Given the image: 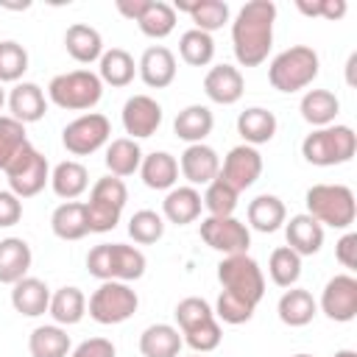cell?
<instances>
[{
	"label": "cell",
	"instance_id": "cell-1",
	"mask_svg": "<svg viewBox=\"0 0 357 357\" xmlns=\"http://www.w3.org/2000/svg\"><path fill=\"white\" fill-rule=\"evenodd\" d=\"M273 22H276L273 0H251L237 11L231 22V45L243 67H257L268 59L273 47Z\"/></svg>",
	"mask_w": 357,
	"mask_h": 357
},
{
	"label": "cell",
	"instance_id": "cell-2",
	"mask_svg": "<svg viewBox=\"0 0 357 357\" xmlns=\"http://www.w3.org/2000/svg\"><path fill=\"white\" fill-rule=\"evenodd\" d=\"M86 271L100 282H134L145 273V254L126 243H100L86 254Z\"/></svg>",
	"mask_w": 357,
	"mask_h": 357
},
{
	"label": "cell",
	"instance_id": "cell-3",
	"mask_svg": "<svg viewBox=\"0 0 357 357\" xmlns=\"http://www.w3.org/2000/svg\"><path fill=\"white\" fill-rule=\"evenodd\" d=\"M304 201H307V215L315 218L321 226L349 229L357 218V201L351 187L346 184H312Z\"/></svg>",
	"mask_w": 357,
	"mask_h": 357
},
{
	"label": "cell",
	"instance_id": "cell-4",
	"mask_svg": "<svg viewBox=\"0 0 357 357\" xmlns=\"http://www.w3.org/2000/svg\"><path fill=\"white\" fill-rule=\"evenodd\" d=\"M354 151H357V134L351 131V126H335V123L315 128L301 142V156L315 167L346 165L351 162Z\"/></svg>",
	"mask_w": 357,
	"mask_h": 357
},
{
	"label": "cell",
	"instance_id": "cell-5",
	"mask_svg": "<svg viewBox=\"0 0 357 357\" xmlns=\"http://www.w3.org/2000/svg\"><path fill=\"white\" fill-rule=\"evenodd\" d=\"M318 67H321V61H318V53L312 47L293 45L271 61L268 81L279 92H298L318 78Z\"/></svg>",
	"mask_w": 357,
	"mask_h": 357
},
{
	"label": "cell",
	"instance_id": "cell-6",
	"mask_svg": "<svg viewBox=\"0 0 357 357\" xmlns=\"http://www.w3.org/2000/svg\"><path fill=\"white\" fill-rule=\"evenodd\" d=\"M47 98L67 112H86L92 106H98V100L103 98V81L98 78V73L92 70H73V73H61L53 75L47 84Z\"/></svg>",
	"mask_w": 357,
	"mask_h": 357
},
{
	"label": "cell",
	"instance_id": "cell-7",
	"mask_svg": "<svg viewBox=\"0 0 357 357\" xmlns=\"http://www.w3.org/2000/svg\"><path fill=\"white\" fill-rule=\"evenodd\" d=\"M218 282L223 287V293L251 304L257 310V304L265 296V276L262 268L257 265V259H251L248 254H231L223 257L218 262Z\"/></svg>",
	"mask_w": 357,
	"mask_h": 357
},
{
	"label": "cell",
	"instance_id": "cell-8",
	"mask_svg": "<svg viewBox=\"0 0 357 357\" xmlns=\"http://www.w3.org/2000/svg\"><path fill=\"white\" fill-rule=\"evenodd\" d=\"M128 201V190L123 184V178L117 176H103L95 181L86 206V220H89V231H112L120 223V215L126 209Z\"/></svg>",
	"mask_w": 357,
	"mask_h": 357
},
{
	"label": "cell",
	"instance_id": "cell-9",
	"mask_svg": "<svg viewBox=\"0 0 357 357\" xmlns=\"http://www.w3.org/2000/svg\"><path fill=\"white\" fill-rule=\"evenodd\" d=\"M6 178H8V190L22 201V198H33L36 192L45 190V184L50 181V167L47 159L28 142L20 148V153L6 165Z\"/></svg>",
	"mask_w": 357,
	"mask_h": 357
},
{
	"label": "cell",
	"instance_id": "cell-10",
	"mask_svg": "<svg viewBox=\"0 0 357 357\" xmlns=\"http://www.w3.org/2000/svg\"><path fill=\"white\" fill-rule=\"evenodd\" d=\"M86 307H89L92 321H98L103 326H114V324L128 321L137 312L139 298L126 282H100V287L89 296Z\"/></svg>",
	"mask_w": 357,
	"mask_h": 357
},
{
	"label": "cell",
	"instance_id": "cell-11",
	"mask_svg": "<svg viewBox=\"0 0 357 357\" xmlns=\"http://www.w3.org/2000/svg\"><path fill=\"white\" fill-rule=\"evenodd\" d=\"M109 137H112V123L100 112L81 114L73 123H67L61 131V142L73 156H89L100 151L109 142Z\"/></svg>",
	"mask_w": 357,
	"mask_h": 357
},
{
	"label": "cell",
	"instance_id": "cell-12",
	"mask_svg": "<svg viewBox=\"0 0 357 357\" xmlns=\"http://www.w3.org/2000/svg\"><path fill=\"white\" fill-rule=\"evenodd\" d=\"M201 240L212 251H220L223 257H231V254H248L251 231L234 215L231 218H212L209 215V218L201 220Z\"/></svg>",
	"mask_w": 357,
	"mask_h": 357
},
{
	"label": "cell",
	"instance_id": "cell-13",
	"mask_svg": "<svg viewBox=\"0 0 357 357\" xmlns=\"http://www.w3.org/2000/svg\"><path fill=\"white\" fill-rule=\"evenodd\" d=\"M231 190H237V192H243V190H248L259 176H262V156H259V151L257 148H251V145H234L229 153H226V159H223V165H220V173H218Z\"/></svg>",
	"mask_w": 357,
	"mask_h": 357
},
{
	"label": "cell",
	"instance_id": "cell-14",
	"mask_svg": "<svg viewBox=\"0 0 357 357\" xmlns=\"http://www.w3.org/2000/svg\"><path fill=\"white\" fill-rule=\"evenodd\" d=\"M321 312L337 324L354 321L357 315V279L351 273H337L326 282L321 293Z\"/></svg>",
	"mask_w": 357,
	"mask_h": 357
},
{
	"label": "cell",
	"instance_id": "cell-15",
	"mask_svg": "<svg viewBox=\"0 0 357 357\" xmlns=\"http://www.w3.org/2000/svg\"><path fill=\"white\" fill-rule=\"evenodd\" d=\"M162 126V106L151 95H131L123 103V128L131 134V139L153 137Z\"/></svg>",
	"mask_w": 357,
	"mask_h": 357
},
{
	"label": "cell",
	"instance_id": "cell-16",
	"mask_svg": "<svg viewBox=\"0 0 357 357\" xmlns=\"http://www.w3.org/2000/svg\"><path fill=\"white\" fill-rule=\"evenodd\" d=\"M178 170L181 176L190 181V187H198V184H209L218 178L220 173V159H218V151L204 145V142H195V145H187L181 159H178Z\"/></svg>",
	"mask_w": 357,
	"mask_h": 357
},
{
	"label": "cell",
	"instance_id": "cell-17",
	"mask_svg": "<svg viewBox=\"0 0 357 357\" xmlns=\"http://www.w3.org/2000/svg\"><path fill=\"white\" fill-rule=\"evenodd\" d=\"M204 92L212 103H220V106H231L243 98L245 92V81H243V73L231 64H215L206 75H204Z\"/></svg>",
	"mask_w": 357,
	"mask_h": 357
},
{
	"label": "cell",
	"instance_id": "cell-18",
	"mask_svg": "<svg viewBox=\"0 0 357 357\" xmlns=\"http://www.w3.org/2000/svg\"><path fill=\"white\" fill-rule=\"evenodd\" d=\"M139 78L151 86V89H165L173 84L176 78V56L165 47V45H151L137 64Z\"/></svg>",
	"mask_w": 357,
	"mask_h": 357
},
{
	"label": "cell",
	"instance_id": "cell-19",
	"mask_svg": "<svg viewBox=\"0 0 357 357\" xmlns=\"http://www.w3.org/2000/svg\"><path fill=\"white\" fill-rule=\"evenodd\" d=\"M284 237H287V248H293L298 257H312L324 245V226L307 212H301L284 220Z\"/></svg>",
	"mask_w": 357,
	"mask_h": 357
},
{
	"label": "cell",
	"instance_id": "cell-20",
	"mask_svg": "<svg viewBox=\"0 0 357 357\" xmlns=\"http://www.w3.org/2000/svg\"><path fill=\"white\" fill-rule=\"evenodd\" d=\"M6 103H8V109H11V117L20 120L22 126L42 120L45 112H47V98H45L42 86L33 84V81H20V84L11 89V95L6 98Z\"/></svg>",
	"mask_w": 357,
	"mask_h": 357
},
{
	"label": "cell",
	"instance_id": "cell-21",
	"mask_svg": "<svg viewBox=\"0 0 357 357\" xmlns=\"http://www.w3.org/2000/svg\"><path fill=\"white\" fill-rule=\"evenodd\" d=\"M11 307L25 318H39L50 307V287L36 276L20 279L11 284Z\"/></svg>",
	"mask_w": 357,
	"mask_h": 357
},
{
	"label": "cell",
	"instance_id": "cell-22",
	"mask_svg": "<svg viewBox=\"0 0 357 357\" xmlns=\"http://www.w3.org/2000/svg\"><path fill=\"white\" fill-rule=\"evenodd\" d=\"M31 259V245L22 237L0 240V284H17L20 279H25Z\"/></svg>",
	"mask_w": 357,
	"mask_h": 357
},
{
	"label": "cell",
	"instance_id": "cell-23",
	"mask_svg": "<svg viewBox=\"0 0 357 357\" xmlns=\"http://www.w3.org/2000/svg\"><path fill=\"white\" fill-rule=\"evenodd\" d=\"M201 206H204V201L195 187H173V190H167V195L162 201V218L176 226H187V223L198 220Z\"/></svg>",
	"mask_w": 357,
	"mask_h": 357
},
{
	"label": "cell",
	"instance_id": "cell-24",
	"mask_svg": "<svg viewBox=\"0 0 357 357\" xmlns=\"http://www.w3.org/2000/svg\"><path fill=\"white\" fill-rule=\"evenodd\" d=\"M276 126H279L276 123V114L268 112V109H262V106H251V109H245V112L237 114V134L251 148L271 142L273 134H276Z\"/></svg>",
	"mask_w": 357,
	"mask_h": 357
},
{
	"label": "cell",
	"instance_id": "cell-25",
	"mask_svg": "<svg viewBox=\"0 0 357 357\" xmlns=\"http://www.w3.org/2000/svg\"><path fill=\"white\" fill-rule=\"evenodd\" d=\"M212 126H215V117L209 112V106H201V103H192L187 109H181L173 120V131L178 139H184L187 145H195V142H204L209 134H212Z\"/></svg>",
	"mask_w": 357,
	"mask_h": 357
},
{
	"label": "cell",
	"instance_id": "cell-26",
	"mask_svg": "<svg viewBox=\"0 0 357 357\" xmlns=\"http://www.w3.org/2000/svg\"><path fill=\"white\" fill-rule=\"evenodd\" d=\"M50 229L59 240H81L89 234L86 206L81 201H64L50 215Z\"/></svg>",
	"mask_w": 357,
	"mask_h": 357
},
{
	"label": "cell",
	"instance_id": "cell-27",
	"mask_svg": "<svg viewBox=\"0 0 357 357\" xmlns=\"http://www.w3.org/2000/svg\"><path fill=\"white\" fill-rule=\"evenodd\" d=\"M139 176L145 181V187H151V190H173L178 181V162L167 151H153V153L142 156Z\"/></svg>",
	"mask_w": 357,
	"mask_h": 357
},
{
	"label": "cell",
	"instance_id": "cell-28",
	"mask_svg": "<svg viewBox=\"0 0 357 357\" xmlns=\"http://www.w3.org/2000/svg\"><path fill=\"white\" fill-rule=\"evenodd\" d=\"M184 346V337L170 324H151L139 335V351L142 357H178Z\"/></svg>",
	"mask_w": 357,
	"mask_h": 357
},
{
	"label": "cell",
	"instance_id": "cell-29",
	"mask_svg": "<svg viewBox=\"0 0 357 357\" xmlns=\"http://www.w3.org/2000/svg\"><path fill=\"white\" fill-rule=\"evenodd\" d=\"M173 11L190 14L195 28L204 31V33H212V31H218L229 22V3H223V0H192V3L176 0Z\"/></svg>",
	"mask_w": 357,
	"mask_h": 357
},
{
	"label": "cell",
	"instance_id": "cell-30",
	"mask_svg": "<svg viewBox=\"0 0 357 357\" xmlns=\"http://www.w3.org/2000/svg\"><path fill=\"white\" fill-rule=\"evenodd\" d=\"M64 47L67 53L81 61V64H92V61H100L103 56V39L100 33L92 28V25H84V22H75L67 28L64 33Z\"/></svg>",
	"mask_w": 357,
	"mask_h": 357
},
{
	"label": "cell",
	"instance_id": "cell-31",
	"mask_svg": "<svg viewBox=\"0 0 357 357\" xmlns=\"http://www.w3.org/2000/svg\"><path fill=\"white\" fill-rule=\"evenodd\" d=\"M276 312H279V321L287 324V326H307L315 318L318 304H315L310 290L290 287V290L282 293V298L276 304Z\"/></svg>",
	"mask_w": 357,
	"mask_h": 357
},
{
	"label": "cell",
	"instance_id": "cell-32",
	"mask_svg": "<svg viewBox=\"0 0 357 357\" xmlns=\"http://www.w3.org/2000/svg\"><path fill=\"white\" fill-rule=\"evenodd\" d=\"M298 112L301 117L315 126V128H324V126H332L337 112H340V100L335 98V92L329 89H307L301 103H298Z\"/></svg>",
	"mask_w": 357,
	"mask_h": 357
},
{
	"label": "cell",
	"instance_id": "cell-33",
	"mask_svg": "<svg viewBox=\"0 0 357 357\" xmlns=\"http://www.w3.org/2000/svg\"><path fill=\"white\" fill-rule=\"evenodd\" d=\"M50 187L59 198L64 201H75L86 187H89V173L81 162L75 159H64L50 170Z\"/></svg>",
	"mask_w": 357,
	"mask_h": 357
},
{
	"label": "cell",
	"instance_id": "cell-34",
	"mask_svg": "<svg viewBox=\"0 0 357 357\" xmlns=\"http://www.w3.org/2000/svg\"><path fill=\"white\" fill-rule=\"evenodd\" d=\"M106 167H109V176H134L142 165V148L137 145V139L131 137H120V139H112L109 148H106V156H103Z\"/></svg>",
	"mask_w": 357,
	"mask_h": 357
},
{
	"label": "cell",
	"instance_id": "cell-35",
	"mask_svg": "<svg viewBox=\"0 0 357 357\" xmlns=\"http://www.w3.org/2000/svg\"><path fill=\"white\" fill-rule=\"evenodd\" d=\"M47 312L53 315V321L59 326H73L86 315V296L81 293V287H59L56 293H50V307Z\"/></svg>",
	"mask_w": 357,
	"mask_h": 357
},
{
	"label": "cell",
	"instance_id": "cell-36",
	"mask_svg": "<svg viewBox=\"0 0 357 357\" xmlns=\"http://www.w3.org/2000/svg\"><path fill=\"white\" fill-rule=\"evenodd\" d=\"M137 75V64H134V56L123 47H112V50H103L100 56V67H98V78L109 86H128Z\"/></svg>",
	"mask_w": 357,
	"mask_h": 357
},
{
	"label": "cell",
	"instance_id": "cell-37",
	"mask_svg": "<svg viewBox=\"0 0 357 357\" xmlns=\"http://www.w3.org/2000/svg\"><path fill=\"white\" fill-rule=\"evenodd\" d=\"M284 220H287V209L276 195L265 192L248 204V223L262 234H273L276 229L284 226Z\"/></svg>",
	"mask_w": 357,
	"mask_h": 357
},
{
	"label": "cell",
	"instance_id": "cell-38",
	"mask_svg": "<svg viewBox=\"0 0 357 357\" xmlns=\"http://www.w3.org/2000/svg\"><path fill=\"white\" fill-rule=\"evenodd\" d=\"M73 349L70 335L59 324H45L36 326L28 337V351L31 357H67Z\"/></svg>",
	"mask_w": 357,
	"mask_h": 357
},
{
	"label": "cell",
	"instance_id": "cell-39",
	"mask_svg": "<svg viewBox=\"0 0 357 357\" xmlns=\"http://www.w3.org/2000/svg\"><path fill=\"white\" fill-rule=\"evenodd\" d=\"M137 25H139V31H142L145 36H151V39H165V36H170L173 28H176V11H173L170 3L151 0L148 8H145V14L137 20Z\"/></svg>",
	"mask_w": 357,
	"mask_h": 357
},
{
	"label": "cell",
	"instance_id": "cell-40",
	"mask_svg": "<svg viewBox=\"0 0 357 357\" xmlns=\"http://www.w3.org/2000/svg\"><path fill=\"white\" fill-rule=\"evenodd\" d=\"M178 53H181V59L187 64L206 67L212 61V56H215V39H212V33H204L198 28H190L178 39Z\"/></svg>",
	"mask_w": 357,
	"mask_h": 357
},
{
	"label": "cell",
	"instance_id": "cell-41",
	"mask_svg": "<svg viewBox=\"0 0 357 357\" xmlns=\"http://www.w3.org/2000/svg\"><path fill=\"white\" fill-rule=\"evenodd\" d=\"M268 273H271L273 284L293 287L298 282V276H301V257L293 248L279 245V248H273V254L268 259Z\"/></svg>",
	"mask_w": 357,
	"mask_h": 357
},
{
	"label": "cell",
	"instance_id": "cell-42",
	"mask_svg": "<svg viewBox=\"0 0 357 357\" xmlns=\"http://www.w3.org/2000/svg\"><path fill=\"white\" fill-rule=\"evenodd\" d=\"M237 198H240V192L231 190V187L218 176L215 181L206 184V192H204L201 201H204V206H206V212H209L212 218H231L234 209H237Z\"/></svg>",
	"mask_w": 357,
	"mask_h": 357
},
{
	"label": "cell",
	"instance_id": "cell-43",
	"mask_svg": "<svg viewBox=\"0 0 357 357\" xmlns=\"http://www.w3.org/2000/svg\"><path fill=\"white\" fill-rule=\"evenodd\" d=\"M128 234H131L134 243L151 245V243L162 240V234H165V218L159 212H153V209H139L128 220Z\"/></svg>",
	"mask_w": 357,
	"mask_h": 357
},
{
	"label": "cell",
	"instance_id": "cell-44",
	"mask_svg": "<svg viewBox=\"0 0 357 357\" xmlns=\"http://www.w3.org/2000/svg\"><path fill=\"white\" fill-rule=\"evenodd\" d=\"M28 70V50L20 42H0V84H20Z\"/></svg>",
	"mask_w": 357,
	"mask_h": 357
},
{
	"label": "cell",
	"instance_id": "cell-45",
	"mask_svg": "<svg viewBox=\"0 0 357 357\" xmlns=\"http://www.w3.org/2000/svg\"><path fill=\"white\" fill-rule=\"evenodd\" d=\"M22 145H28L25 126L14 120L11 114L0 117V170H6V165L20 153Z\"/></svg>",
	"mask_w": 357,
	"mask_h": 357
},
{
	"label": "cell",
	"instance_id": "cell-46",
	"mask_svg": "<svg viewBox=\"0 0 357 357\" xmlns=\"http://www.w3.org/2000/svg\"><path fill=\"white\" fill-rule=\"evenodd\" d=\"M173 315H176V321H178L181 335L215 318L209 301H204V298H198V296H187V298H181V301L176 304V312H173Z\"/></svg>",
	"mask_w": 357,
	"mask_h": 357
},
{
	"label": "cell",
	"instance_id": "cell-47",
	"mask_svg": "<svg viewBox=\"0 0 357 357\" xmlns=\"http://www.w3.org/2000/svg\"><path fill=\"white\" fill-rule=\"evenodd\" d=\"M181 337H184V343H187L192 351L206 354V351H215V349L220 346L223 332H220V324L212 318V321H206V324H201V326H195V329L184 332Z\"/></svg>",
	"mask_w": 357,
	"mask_h": 357
},
{
	"label": "cell",
	"instance_id": "cell-48",
	"mask_svg": "<svg viewBox=\"0 0 357 357\" xmlns=\"http://www.w3.org/2000/svg\"><path fill=\"white\" fill-rule=\"evenodd\" d=\"M212 312H215V315H218L223 324H234V326H237V324H245V321H251V315H254V307L220 290V296H218V301H215V310H212Z\"/></svg>",
	"mask_w": 357,
	"mask_h": 357
},
{
	"label": "cell",
	"instance_id": "cell-49",
	"mask_svg": "<svg viewBox=\"0 0 357 357\" xmlns=\"http://www.w3.org/2000/svg\"><path fill=\"white\" fill-rule=\"evenodd\" d=\"M296 8L307 17H324V20H340L346 14V0H315V3H307V0H298Z\"/></svg>",
	"mask_w": 357,
	"mask_h": 357
},
{
	"label": "cell",
	"instance_id": "cell-50",
	"mask_svg": "<svg viewBox=\"0 0 357 357\" xmlns=\"http://www.w3.org/2000/svg\"><path fill=\"white\" fill-rule=\"evenodd\" d=\"M20 218H22V201L11 190H0V226L8 229L20 223Z\"/></svg>",
	"mask_w": 357,
	"mask_h": 357
},
{
	"label": "cell",
	"instance_id": "cell-51",
	"mask_svg": "<svg viewBox=\"0 0 357 357\" xmlns=\"http://www.w3.org/2000/svg\"><path fill=\"white\" fill-rule=\"evenodd\" d=\"M70 357H114V346L106 337H89V340L78 343L70 351Z\"/></svg>",
	"mask_w": 357,
	"mask_h": 357
},
{
	"label": "cell",
	"instance_id": "cell-52",
	"mask_svg": "<svg viewBox=\"0 0 357 357\" xmlns=\"http://www.w3.org/2000/svg\"><path fill=\"white\" fill-rule=\"evenodd\" d=\"M335 257H337V262H340L343 268H349V271L357 268V234H354V231H346V234L337 240Z\"/></svg>",
	"mask_w": 357,
	"mask_h": 357
},
{
	"label": "cell",
	"instance_id": "cell-53",
	"mask_svg": "<svg viewBox=\"0 0 357 357\" xmlns=\"http://www.w3.org/2000/svg\"><path fill=\"white\" fill-rule=\"evenodd\" d=\"M148 3H151V0H117V11H120L123 17H128V20L137 22V20L145 14Z\"/></svg>",
	"mask_w": 357,
	"mask_h": 357
},
{
	"label": "cell",
	"instance_id": "cell-54",
	"mask_svg": "<svg viewBox=\"0 0 357 357\" xmlns=\"http://www.w3.org/2000/svg\"><path fill=\"white\" fill-rule=\"evenodd\" d=\"M332 357H357V351H351V349H340V351H335Z\"/></svg>",
	"mask_w": 357,
	"mask_h": 357
},
{
	"label": "cell",
	"instance_id": "cell-55",
	"mask_svg": "<svg viewBox=\"0 0 357 357\" xmlns=\"http://www.w3.org/2000/svg\"><path fill=\"white\" fill-rule=\"evenodd\" d=\"M3 103H6V89H3V84H0V109H3Z\"/></svg>",
	"mask_w": 357,
	"mask_h": 357
},
{
	"label": "cell",
	"instance_id": "cell-56",
	"mask_svg": "<svg viewBox=\"0 0 357 357\" xmlns=\"http://www.w3.org/2000/svg\"><path fill=\"white\" fill-rule=\"evenodd\" d=\"M293 357H312V354H293Z\"/></svg>",
	"mask_w": 357,
	"mask_h": 357
},
{
	"label": "cell",
	"instance_id": "cell-57",
	"mask_svg": "<svg viewBox=\"0 0 357 357\" xmlns=\"http://www.w3.org/2000/svg\"><path fill=\"white\" fill-rule=\"evenodd\" d=\"M192 357H198V354H192Z\"/></svg>",
	"mask_w": 357,
	"mask_h": 357
}]
</instances>
